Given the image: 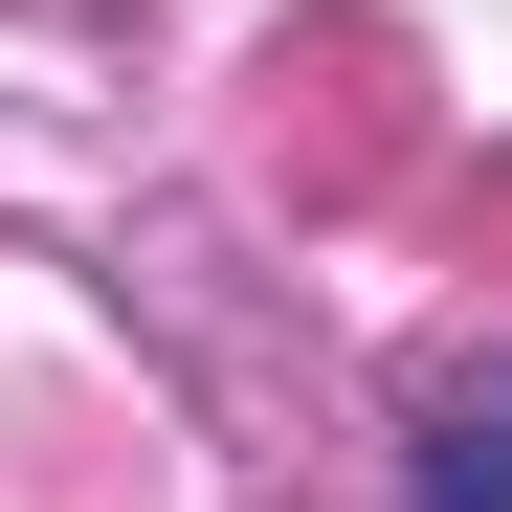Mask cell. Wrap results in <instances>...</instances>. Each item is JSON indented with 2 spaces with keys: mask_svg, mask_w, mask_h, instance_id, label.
I'll use <instances>...</instances> for the list:
<instances>
[{
  "mask_svg": "<svg viewBox=\"0 0 512 512\" xmlns=\"http://www.w3.org/2000/svg\"><path fill=\"white\" fill-rule=\"evenodd\" d=\"M401 512H512V379L490 401H446V446H423V490Z\"/></svg>",
  "mask_w": 512,
  "mask_h": 512,
  "instance_id": "1",
  "label": "cell"
}]
</instances>
